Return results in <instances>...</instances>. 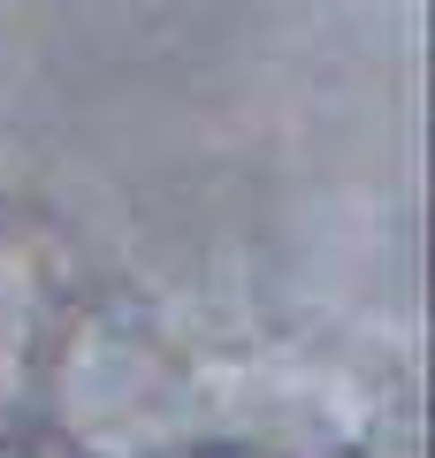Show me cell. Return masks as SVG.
<instances>
[{
    "label": "cell",
    "mask_w": 435,
    "mask_h": 458,
    "mask_svg": "<svg viewBox=\"0 0 435 458\" xmlns=\"http://www.w3.org/2000/svg\"><path fill=\"white\" fill-rule=\"evenodd\" d=\"M38 321H47V260L31 252L23 229H0V397L23 382Z\"/></svg>",
    "instance_id": "cell-1"
}]
</instances>
